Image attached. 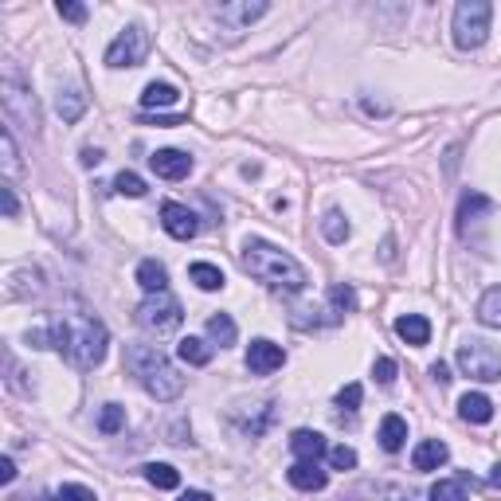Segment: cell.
<instances>
[{"mask_svg": "<svg viewBox=\"0 0 501 501\" xmlns=\"http://www.w3.org/2000/svg\"><path fill=\"white\" fill-rule=\"evenodd\" d=\"M106 345H110V333L106 326L86 310H71L63 318L52 321V349H59L75 368L91 372L106 360Z\"/></svg>", "mask_w": 501, "mask_h": 501, "instance_id": "6da1fadb", "label": "cell"}, {"mask_svg": "<svg viewBox=\"0 0 501 501\" xmlns=\"http://www.w3.org/2000/svg\"><path fill=\"white\" fill-rule=\"evenodd\" d=\"M239 263H243V271L247 274H255L259 282H267L271 290H282V294H298V290H306V282H310L306 267H302L294 255H287L282 247H274V243H267V239H247L243 243Z\"/></svg>", "mask_w": 501, "mask_h": 501, "instance_id": "7a4b0ae2", "label": "cell"}, {"mask_svg": "<svg viewBox=\"0 0 501 501\" xmlns=\"http://www.w3.org/2000/svg\"><path fill=\"white\" fill-rule=\"evenodd\" d=\"M125 368L137 376V384L149 392L153 400L169 404L184 392V376L173 368V360L165 357L157 345H130L125 349Z\"/></svg>", "mask_w": 501, "mask_h": 501, "instance_id": "3957f363", "label": "cell"}, {"mask_svg": "<svg viewBox=\"0 0 501 501\" xmlns=\"http://www.w3.org/2000/svg\"><path fill=\"white\" fill-rule=\"evenodd\" d=\"M0 102H4V117L8 125H20V130L36 133L39 130V106H36V94L32 86L20 78L12 67L4 71V78H0Z\"/></svg>", "mask_w": 501, "mask_h": 501, "instance_id": "277c9868", "label": "cell"}, {"mask_svg": "<svg viewBox=\"0 0 501 501\" xmlns=\"http://www.w3.org/2000/svg\"><path fill=\"white\" fill-rule=\"evenodd\" d=\"M489 16H494V8L486 4V0H463V4L455 8V44L463 47V52H474V47L486 44L489 36Z\"/></svg>", "mask_w": 501, "mask_h": 501, "instance_id": "5b68a950", "label": "cell"}, {"mask_svg": "<svg viewBox=\"0 0 501 501\" xmlns=\"http://www.w3.org/2000/svg\"><path fill=\"white\" fill-rule=\"evenodd\" d=\"M458 368H463L470 380L489 384V380H501V352L482 337H470L458 345Z\"/></svg>", "mask_w": 501, "mask_h": 501, "instance_id": "8992f818", "label": "cell"}, {"mask_svg": "<svg viewBox=\"0 0 501 501\" xmlns=\"http://www.w3.org/2000/svg\"><path fill=\"white\" fill-rule=\"evenodd\" d=\"M181 321H184L181 302H176L169 290L149 294V298L137 306V326H141L145 333H157V337H161V333H173Z\"/></svg>", "mask_w": 501, "mask_h": 501, "instance_id": "52a82bcc", "label": "cell"}, {"mask_svg": "<svg viewBox=\"0 0 501 501\" xmlns=\"http://www.w3.org/2000/svg\"><path fill=\"white\" fill-rule=\"evenodd\" d=\"M145 55H149V32H145L141 24H130L110 47H106V67H114V71L137 67V63H145Z\"/></svg>", "mask_w": 501, "mask_h": 501, "instance_id": "ba28073f", "label": "cell"}, {"mask_svg": "<svg viewBox=\"0 0 501 501\" xmlns=\"http://www.w3.org/2000/svg\"><path fill=\"white\" fill-rule=\"evenodd\" d=\"M282 365H287V352H282V345H274V341H267V337L251 341L247 368L255 372V376H271V372H279Z\"/></svg>", "mask_w": 501, "mask_h": 501, "instance_id": "9c48e42d", "label": "cell"}, {"mask_svg": "<svg viewBox=\"0 0 501 501\" xmlns=\"http://www.w3.org/2000/svg\"><path fill=\"white\" fill-rule=\"evenodd\" d=\"M161 228L173 235V239H192L196 231H200V223H196V212L192 208H184V204H176V200H169L161 208Z\"/></svg>", "mask_w": 501, "mask_h": 501, "instance_id": "30bf717a", "label": "cell"}, {"mask_svg": "<svg viewBox=\"0 0 501 501\" xmlns=\"http://www.w3.org/2000/svg\"><path fill=\"white\" fill-rule=\"evenodd\" d=\"M149 165H153L157 176H165V181H184V176L192 173V157L181 153V149H157L149 157Z\"/></svg>", "mask_w": 501, "mask_h": 501, "instance_id": "8fae6325", "label": "cell"}, {"mask_svg": "<svg viewBox=\"0 0 501 501\" xmlns=\"http://www.w3.org/2000/svg\"><path fill=\"white\" fill-rule=\"evenodd\" d=\"M271 12V4H263V0H235V4H220L215 8V16L220 20H228L231 28H247V24H255L259 16H267Z\"/></svg>", "mask_w": 501, "mask_h": 501, "instance_id": "7c38bea8", "label": "cell"}, {"mask_svg": "<svg viewBox=\"0 0 501 501\" xmlns=\"http://www.w3.org/2000/svg\"><path fill=\"white\" fill-rule=\"evenodd\" d=\"M290 450L298 455V463H318V458L329 455L326 439H321L318 431H294V435H290Z\"/></svg>", "mask_w": 501, "mask_h": 501, "instance_id": "4fadbf2b", "label": "cell"}, {"mask_svg": "<svg viewBox=\"0 0 501 501\" xmlns=\"http://www.w3.org/2000/svg\"><path fill=\"white\" fill-rule=\"evenodd\" d=\"M447 458H450V450H447L443 439H424V443L411 450V466L424 470V474H427V470H439Z\"/></svg>", "mask_w": 501, "mask_h": 501, "instance_id": "5bb4252c", "label": "cell"}, {"mask_svg": "<svg viewBox=\"0 0 501 501\" xmlns=\"http://www.w3.org/2000/svg\"><path fill=\"white\" fill-rule=\"evenodd\" d=\"M287 478H290V486L294 489H306V494H318V489H326V470H321L318 463H294L287 470Z\"/></svg>", "mask_w": 501, "mask_h": 501, "instance_id": "9a60e30c", "label": "cell"}, {"mask_svg": "<svg viewBox=\"0 0 501 501\" xmlns=\"http://www.w3.org/2000/svg\"><path fill=\"white\" fill-rule=\"evenodd\" d=\"M458 416H463L466 424H489V419H494V404H489V396H482V392H466V396L458 400Z\"/></svg>", "mask_w": 501, "mask_h": 501, "instance_id": "2e32d148", "label": "cell"}, {"mask_svg": "<svg viewBox=\"0 0 501 501\" xmlns=\"http://www.w3.org/2000/svg\"><path fill=\"white\" fill-rule=\"evenodd\" d=\"M137 282H141L145 294H161V290H169V271L157 259H141L137 263Z\"/></svg>", "mask_w": 501, "mask_h": 501, "instance_id": "e0dca14e", "label": "cell"}, {"mask_svg": "<svg viewBox=\"0 0 501 501\" xmlns=\"http://www.w3.org/2000/svg\"><path fill=\"white\" fill-rule=\"evenodd\" d=\"M396 333H400V341H408V345H427L431 321L424 318V313H404V318L396 321Z\"/></svg>", "mask_w": 501, "mask_h": 501, "instance_id": "ac0fdd59", "label": "cell"}, {"mask_svg": "<svg viewBox=\"0 0 501 501\" xmlns=\"http://www.w3.org/2000/svg\"><path fill=\"white\" fill-rule=\"evenodd\" d=\"M486 212H494V200L482 192H466L463 200H458V231H466V223L478 220V215H486Z\"/></svg>", "mask_w": 501, "mask_h": 501, "instance_id": "d6986e66", "label": "cell"}, {"mask_svg": "<svg viewBox=\"0 0 501 501\" xmlns=\"http://www.w3.org/2000/svg\"><path fill=\"white\" fill-rule=\"evenodd\" d=\"M408 443V424L400 416H384L380 419V447L388 450V455H396L400 447Z\"/></svg>", "mask_w": 501, "mask_h": 501, "instance_id": "ffe728a7", "label": "cell"}, {"mask_svg": "<svg viewBox=\"0 0 501 501\" xmlns=\"http://www.w3.org/2000/svg\"><path fill=\"white\" fill-rule=\"evenodd\" d=\"M176 98H181V91H176L173 83H149L141 91V106H145V110H157V106H176Z\"/></svg>", "mask_w": 501, "mask_h": 501, "instance_id": "44dd1931", "label": "cell"}, {"mask_svg": "<svg viewBox=\"0 0 501 501\" xmlns=\"http://www.w3.org/2000/svg\"><path fill=\"white\" fill-rule=\"evenodd\" d=\"M55 110H59V117L63 122H78L83 117V110H86V94L83 91H59V98H55Z\"/></svg>", "mask_w": 501, "mask_h": 501, "instance_id": "7402d4cb", "label": "cell"}, {"mask_svg": "<svg viewBox=\"0 0 501 501\" xmlns=\"http://www.w3.org/2000/svg\"><path fill=\"white\" fill-rule=\"evenodd\" d=\"M176 357H181L184 365L200 368V365H208V360H212V345H208V341H200V337H184L181 345H176Z\"/></svg>", "mask_w": 501, "mask_h": 501, "instance_id": "603a6c76", "label": "cell"}, {"mask_svg": "<svg viewBox=\"0 0 501 501\" xmlns=\"http://www.w3.org/2000/svg\"><path fill=\"white\" fill-rule=\"evenodd\" d=\"M208 337H212L220 349H228V345H235L239 329H235V321L228 318V313H212V318H208Z\"/></svg>", "mask_w": 501, "mask_h": 501, "instance_id": "cb8c5ba5", "label": "cell"}, {"mask_svg": "<svg viewBox=\"0 0 501 501\" xmlns=\"http://www.w3.org/2000/svg\"><path fill=\"white\" fill-rule=\"evenodd\" d=\"M478 321L489 329H501V287L482 294V302H478Z\"/></svg>", "mask_w": 501, "mask_h": 501, "instance_id": "d4e9b609", "label": "cell"}, {"mask_svg": "<svg viewBox=\"0 0 501 501\" xmlns=\"http://www.w3.org/2000/svg\"><path fill=\"white\" fill-rule=\"evenodd\" d=\"M189 279H192L200 290H223V271L212 267V263H192V267H189Z\"/></svg>", "mask_w": 501, "mask_h": 501, "instance_id": "484cf974", "label": "cell"}, {"mask_svg": "<svg viewBox=\"0 0 501 501\" xmlns=\"http://www.w3.org/2000/svg\"><path fill=\"white\" fill-rule=\"evenodd\" d=\"M145 478H149V486H157V489H176L181 486V474H176L169 463H149L145 466Z\"/></svg>", "mask_w": 501, "mask_h": 501, "instance_id": "4316f807", "label": "cell"}, {"mask_svg": "<svg viewBox=\"0 0 501 501\" xmlns=\"http://www.w3.org/2000/svg\"><path fill=\"white\" fill-rule=\"evenodd\" d=\"M321 231H326L329 243H345V239H349V220H345V215H341L337 208H329L326 220H321Z\"/></svg>", "mask_w": 501, "mask_h": 501, "instance_id": "83f0119b", "label": "cell"}, {"mask_svg": "<svg viewBox=\"0 0 501 501\" xmlns=\"http://www.w3.org/2000/svg\"><path fill=\"white\" fill-rule=\"evenodd\" d=\"M431 501H466V486L455 482V478H439L435 486H431Z\"/></svg>", "mask_w": 501, "mask_h": 501, "instance_id": "f1b7e54d", "label": "cell"}, {"mask_svg": "<svg viewBox=\"0 0 501 501\" xmlns=\"http://www.w3.org/2000/svg\"><path fill=\"white\" fill-rule=\"evenodd\" d=\"M122 427H125V408L122 404H106L102 416H98V431H102V435H117Z\"/></svg>", "mask_w": 501, "mask_h": 501, "instance_id": "f546056e", "label": "cell"}, {"mask_svg": "<svg viewBox=\"0 0 501 501\" xmlns=\"http://www.w3.org/2000/svg\"><path fill=\"white\" fill-rule=\"evenodd\" d=\"M114 192L137 200V196H145V181H141L137 173H117V176H114Z\"/></svg>", "mask_w": 501, "mask_h": 501, "instance_id": "4dcf8cb0", "label": "cell"}, {"mask_svg": "<svg viewBox=\"0 0 501 501\" xmlns=\"http://www.w3.org/2000/svg\"><path fill=\"white\" fill-rule=\"evenodd\" d=\"M0 153H4V176H16V173H20V153H16V137H12V130L0 133Z\"/></svg>", "mask_w": 501, "mask_h": 501, "instance_id": "1f68e13d", "label": "cell"}, {"mask_svg": "<svg viewBox=\"0 0 501 501\" xmlns=\"http://www.w3.org/2000/svg\"><path fill=\"white\" fill-rule=\"evenodd\" d=\"M329 306H333L337 318H341V313H349L352 306H357V294H352V287H341V282H337V287L329 290Z\"/></svg>", "mask_w": 501, "mask_h": 501, "instance_id": "d6a6232c", "label": "cell"}, {"mask_svg": "<svg viewBox=\"0 0 501 501\" xmlns=\"http://www.w3.org/2000/svg\"><path fill=\"white\" fill-rule=\"evenodd\" d=\"M360 400H365V388H360V384H345V388L337 392V408L349 411V416L360 408Z\"/></svg>", "mask_w": 501, "mask_h": 501, "instance_id": "836d02e7", "label": "cell"}, {"mask_svg": "<svg viewBox=\"0 0 501 501\" xmlns=\"http://www.w3.org/2000/svg\"><path fill=\"white\" fill-rule=\"evenodd\" d=\"M329 466L333 470H352V466H357V450H352V447H329Z\"/></svg>", "mask_w": 501, "mask_h": 501, "instance_id": "e575fe53", "label": "cell"}, {"mask_svg": "<svg viewBox=\"0 0 501 501\" xmlns=\"http://www.w3.org/2000/svg\"><path fill=\"white\" fill-rule=\"evenodd\" d=\"M55 501H98V494H94V489H86V486L67 482V486L55 489Z\"/></svg>", "mask_w": 501, "mask_h": 501, "instance_id": "d590c367", "label": "cell"}, {"mask_svg": "<svg viewBox=\"0 0 501 501\" xmlns=\"http://www.w3.org/2000/svg\"><path fill=\"white\" fill-rule=\"evenodd\" d=\"M372 376H376L380 384H392V380H396V360L376 357V365H372Z\"/></svg>", "mask_w": 501, "mask_h": 501, "instance_id": "8d00e7d4", "label": "cell"}, {"mask_svg": "<svg viewBox=\"0 0 501 501\" xmlns=\"http://www.w3.org/2000/svg\"><path fill=\"white\" fill-rule=\"evenodd\" d=\"M59 16L71 20V24H83V20H86V4H59Z\"/></svg>", "mask_w": 501, "mask_h": 501, "instance_id": "74e56055", "label": "cell"}, {"mask_svg": "<svg viewBox=\"0 0 501 501\" xmlns=\"http://www.w3.org/2000/svg\"><path fill=\"white\" fill-rule=\"evenodd\" d=\"M0 200H4V215H8V220H12V215L20 212V204H16V192H12V184H4V189H0Z\"/></svg>", "mask_w": 501, "mask_h": 501, "instance_id": "f35d334b", "label": "cell"}, {"mask_svg": "<svg viewBox=\"0 0 501 501\" xmlns=\"http://www.w3.org/2000/svg\"><path fill=\"white\" fill-rule=\"evenodd\" d=\"M431 376H435V384H450V368H447V360H435V365H431Z\"/></svg>", "mask_w": 501, "mask_h": 501, "instance_id": "ab89813d", "label": "cell"}, {"mask_svg": "<svg viewBox=\"0 0 501 501\" xmlns=\"http://www.w3.org/2000/svg\"><path fill=\"white\" fill-rule=\"evenodd\" d=\"M12 478H16V463H12V458H0V482H12Z\"/></svg>", "mask_w": 501, "mask_h": 501, "instance_id": "60d3db41", "label": "cell"}, {"mask_svg": "<svg viewBox=\"0 0 501 501\" xmlns=\"http://www.w3.org/2000/svg\"><path fill=\"white\" fill-rule=\"evenodd\" d=\"M98 161H102V149H94V145H86V149H83V165H86V169H94Z\"/></svg>", "mask_w": 501, "mask_h": 501, "instance_id": "b9f144b4", "label": "cell"}, {"mask_svg": "<svg viewBox=\"0 0 501 501\" xmlns=\"http://www.w3.org/2000/svg\"><path fill=\"white\" fill-rule=\"evenodd\" d=\"M181 501H212V494H204V489H189V494H181Z\"/></svg>", "mask_w": 501, "mask_h": 501, "instance_id": "7bdbcfd3", "label": "cell"}, {"mask_svg": "<svg viewBox=\"0 0 501 501\" xmlns=\"http://www.w3.org/2000/svg\"><path fill=\"white\" fill-rule=\"evenodd\" d=\"M489 486L501 489V466H494V474H489Z\"/></svg>", "mask_w": 501, "mask_h": 501, "instance_id": "ee69618b", "label": "cell"}, {"mask_svg": "<svg viewBox=\"0 0 501 501\" xmlns=\"http://www.w3.org/2000/svg\"><path fill=\"white\" fill-rule=\"evenodd\" d=\"M392 501H416L411 494H392Z\"/></svg>", "mask_w": 501, "mask_h": 501, "instance_id": "f6af8a7d", "label": "cell"}]
</instances>
